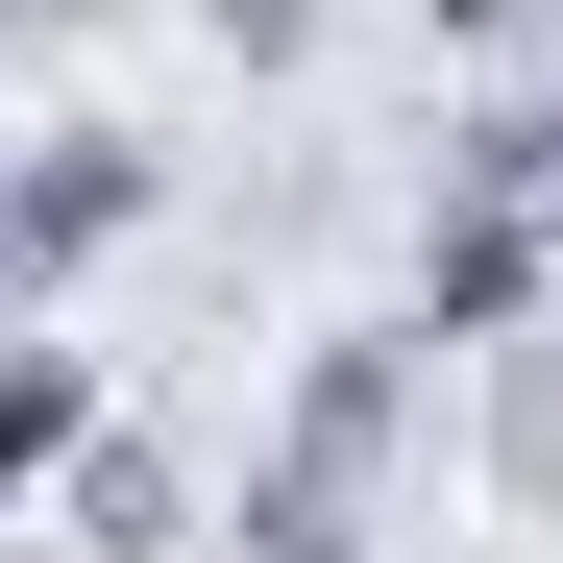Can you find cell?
Masks as SVG:
<instances>
[{"label":"cell","instance_id":"obj_1","mask_svg":"<svg viewBox=\"0 0 563 563\" xmlns=\"http://www.w3.org/2000/svg\"><path fill=\"white\" fill-rule=\"evenodd\" d=\"M441 319H319L295 343V393H269V441H245V563H295V539H367L393 515V465L441 441Z\"/></svg>","mask_w":563,"mask_h":563},{"label":"cell","instance_id":"obj_2","mask_svg":"<svg viewBox=\"0 0 563 563\" xmlns=\"http://www.w3.org/2000/svg\"><path fill=\"white\" fill-rule=\"evenodd\" d=\"M417 319H441V343L563 319V99H490V123L417 172Z\"/></svg>","mask_w":563,"mask_h":563},{"label":"cell","instance_id":"obj_3","mask_svg":"<svg viewBox=\"0 0 563 563\" xmlns=\"http://www.w3.org/2000/svg\"><path fill=\"white\" fill-rule=\"evenodd\" d=\"M147 197H172L147 123H25L0 147V295H74L99 245H147Z\"/></svg>","mask_w":563,"mask_h":563},{"label":"cell","instance_id":"obj_4","mask_svg":"<svg viewBox=\"0 0 563 563\" xmlns=\"http://www.w3.org/2000/svg\"><path fill=\"white\" fill-rule=\"evenodd\" d=\"M49 515H74V563H172V539H197V465H172V441H123V417H99V441L49 465Z\"/></svg>","mask_w":563,"mask_h":563},{"label":"cell","instance_id":"obj_5","mask_svg":"<svg viewBox=\"0 0 563 563\" xmlns=\"http://www.w3.org/2000/svg\"><path fill=\"white\" fill-rule=\"evenodd\" d=\"M465 367H490V490H515V515H563V319L465 343Z\"/></svg>","mask_w":563,"mask_h":563},{"label":"cell","instance_id":"obj_6","mask_svg":"<svg viewBox=\"0 0 563 563\" xmlns=\"http://www.w3.org/2000/svg\"><path fill=\"white\" fill-rule=\"evenodd\" d=\"M74 441H99V367H74V343H0V515H49Z\"/></svg>","mask_w":563,"mask_h":563},{"label":"cell","instance_id":"obj_7","mask_svg":"<svg viewBox=\"0 0 563 563\" xmlns=\"http://www.w3.org/2000/svg\"><path fill=\"white\" fill-rule=\"evenodd\" d=\"M197 25H221L245 74H295V49H319V0H197Z\"/></svg>","mask_w":563,"mask_h":563},{"label":"cell","instance_id":"obj_8","mask_svg":"<svg viewBox=\"0 0 563 563\" xmlns=\"http://www.w3.org/2000/svg\"><path fill=\"white\" fill-rule=\"evenodd\" d=\"M417 25H441V49H539V0H417Z\"/></svg>","mask_w":563,"mask_h":563},{"label":"cell","instance_id":"obj_9","mask_svg":"<svg viewBox=\"0 0 563 563\" xmlns=\"http://www.w3.org/2000/svg\"><path fill=\"white\" fill-rule=\"evenodd\" d=\"M74 25H99V0H0V49H74Z\"/></svg>","mask_w":563,"mask_h":563},{"label":"cell","instance_id":"obj_10","mask_svg":"<svg viewBox=\"0 0 563 563\" xmlns=\"http://www.w3.org/2000/svg\"><path fill=\"white\" fill-rule=\"evenodd\" d=\"M295 563H393V539H295Z\"/></svg>","mask_w":563,"mask_h":563},{"label":"cell","instance_id":"obj_11","mask_svg":"<svg viewBox=\"0 0 563 563\" xmlns=\"http://www.w3.org/2000/svg\"><path fill=\"white\" fill-rule=\"evenodd\" d=\"M539 49H563V0H539Z\"/></svg>","mask_w":563,"mask_h":563}]
</instances>
